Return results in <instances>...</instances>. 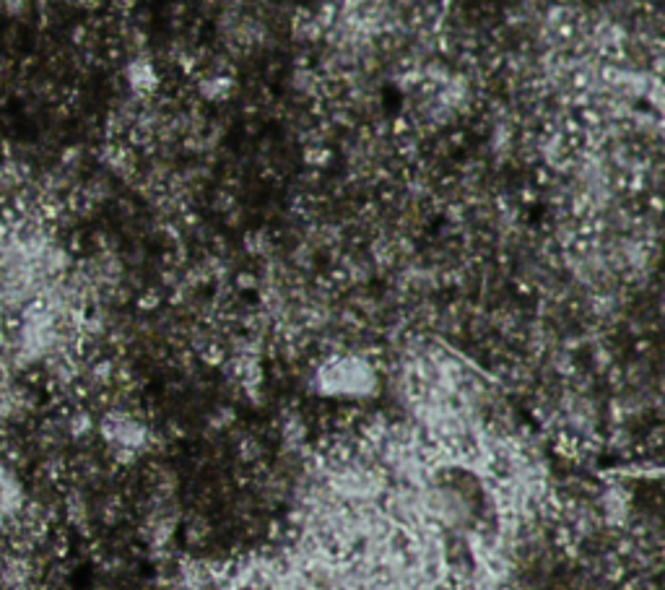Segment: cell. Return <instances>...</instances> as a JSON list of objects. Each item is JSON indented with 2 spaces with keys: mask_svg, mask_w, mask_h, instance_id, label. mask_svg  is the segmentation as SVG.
<instances>
[{
  "mask_svg": "<svg viewBox=\"0 0 665 590\" xmlns=\"http://www.w3.org/2000/svg\"><path fill=\"white\" fill-rule=\"evenodd\" d=\"M314 391L328 398H367L377 391V375L359 357H338L317 369Z\"/></svg>",
  "mask_w": 665,
  "mask_h": 590,
  "instance_id": "obj_1",
  "label": "cell"
},
{
  "mask_svg": "<svg viewBox=\"0 0 665 590\" xmlns=\"http://www.w3.org/2000/svg\"><path fill=\"white\" fill-rule=\"evenodd\" d=\"M102 434H105V439L114 447V450L128 453V455L136 453L146 439V429L136 422V419H130L128 414H110L107 416L105 422H102Z\"/></svg>",
  "mask_w": 665,
  "mask_h": 590,
  "instance_id": "obj_2",
  "label": "cell"
}]
</instances>
